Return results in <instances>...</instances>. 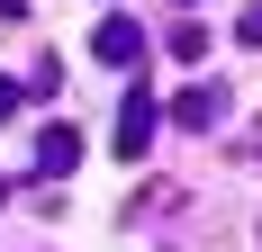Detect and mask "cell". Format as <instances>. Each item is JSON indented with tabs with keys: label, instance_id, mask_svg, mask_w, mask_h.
I'll return each mask as SVG.
<instances>
[{
	"label": "cell",
	"instance_id": "cell-10",
	"mask_svg": "<svg viewBox=\"0 0 262 252\" xmlns=\"http://www.w3.org/2000/svg\"><path fill=\"white\" fill-rule=\"evenodd\" d=\"M0 18H27V0H0Z\"/></svg>",
	"mask_w": 262,
	"mask_h": 252
},
{
	"label": "cell",
	"instance_id": "cell-2",
	"mask_svg": "<svg viewBox=\"0 0 262 252\" xmlns=\"http://www.w3.org/2000/svg\"><path fill=\"white\" fill-rule=\"evenodd\" d=\"M226 108H235V99H226V81H190V90L163 108V117L181 126V135H208V126H226Z\"/></svg>",
	"mask_w": 262,
	"mask_h": 252
},
{
	"label": "cell",
	"instance_id": "cell-7",
	"mask_svg": "<svg viewBox=\"0 0 262 252\" xmlns=\"http://www.w3.org/2000/svg\"><path fill=\"white\" fill-rule=\"evenodd\" d=\"M18 108H27V90H18V81H9V72H0V126L18 117Z\"/></svg>",
	"mask_w": 262,
	"mask_h": 252
},
{
	"label": "cell",
	"instance_id": "cell-12",
	"mask_svg": "<svg viewBox=\"0 0 262 252\" xmlns=\"http://www.w3.org/2000/svg\"><path fill=\"white\" fill-rule=\"evenodd\" d=\"M181 9H190V0H181Z\"/></svg>",
	"mask_w": 262,
	"mask_h": 252
},
{
	"label": "cell",
	"instance_id": "cell-6",
	"mask_svg": "<svg viewBox=\"0 0 262 252\" xmlns=\"http://www.w3.org/2000/svg\"><path fill=\"white\" fill-rule=\"evenodd\" d=\"M54 81H63V63H54V54H46V63H36V72H27L18 90H27V99H54Z\"/></svg>",
	"mask_w": 262,
	"mask_h": 252
},
{
	"label": "cell",
	"instance_id": "cell-4",
	"mask_svg": "<svg viewBox=\"0 0 262 252\" xmlns=\"http://www.w3.org/2000/svg\"><path fill=\"white\" fill-rule=\"evenodd\" d=\"M73 162H81V135L54 117L46 135H36V180H73Z\"/></svg>",
	"mask_w": 262,
	"mask_h": 252
},
{
	"label": "cell",
	"instance_id": "cell-9",
	"mask_svg": "<svg viewBox=\"0 0 262 252\" xmlns=\"http://www.w3.org/2000/svg\"><path fill=\"white\" fill-rule=\"evenodd\" d=\"M235 162H262V117H253V135H235Z\"/></svg>",
	"mask_w": 262,
	"mask_h": 252
},
{
	"label": "cell",
	"instance_id": "cell-8",
	"mask_svg": "<svg viewBox=\"0 0 262 252\" xmlns=\"http://www.w3.org/2000/svg\"><path fill=\"white\" fill-rule=\"evenodd\" d=\"M235 36H244V45L262 54V0H253V9H244V18H235Z\"/></svg>",
	"mask_w": 262,
	"mask_h": 252
},
{
	"label": "cell",
	"instance_id": "cell-5",
	"mask_svg": "<svg viewBox=\"0 0 262 252\" xmlns=\"http://www.w3.org/2000/svg\"><path fill=\"white\" fill-rule=\"evenodd\" d=\"M172 54H181V63H208V27L181 18V27H172Z\"/></svg>",
	"mask_w": 262,
	"mask_h": 252
},
{
	"label": "cell",
	"instance_id": "cell-11",
	"mask_svg": "<svg viewBox=\"0 0 262 252\" xmlns=\"http://www.w3.org/2000/svg\"><path fill=\"white\" fill-rule=\"evenodd\" d=\"M0 189H9V180H0Z\"/></svg>",
	"mask_w": 262,
	"mask_h": 252
},
{
	"label": "cell",
	"instance_id": "cell-3",
	"mask_svg": "<svg viewBox=\"0 0 262 252\" xmlns=\"http://www.w3.org/2000/svg\"><path fill=\"white\" fill-rule=\"evenodd\" d=\"M91 54H100V63H118V72H136V63H145V27H136L127 9H108V18L91 27Z\"/></svg>",
	"mask_w": 262,
	"mask_h": 252
},
{
	"label": "cell",
	"instance_id": "cell-1",
	"mask_svg": "<svg viewBox=\"0 0 262 252\" xmlns=\"http://www.w3.org/2000/svg\"><path fill=\"white\" fill-rule=\"evenodd\" d=\"M154 126H163L154 90H145V81H127V99H118V126H108V153H118V162H145V153H154Z\"/></svg>",
	"mask_w": 262,
	"mask_h": 252
}]
</instances>
